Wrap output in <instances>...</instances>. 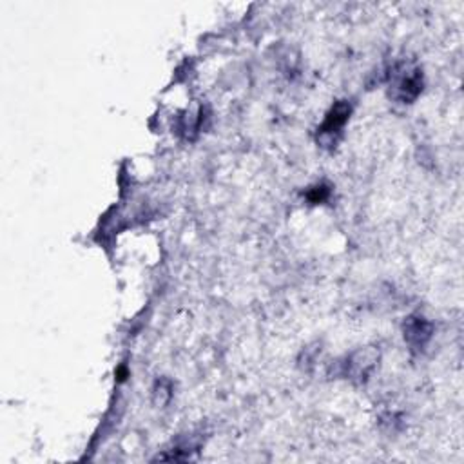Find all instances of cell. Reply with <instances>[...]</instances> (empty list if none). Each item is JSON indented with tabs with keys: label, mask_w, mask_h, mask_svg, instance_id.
<instances>
[{
	"label": "cell",
	"mask_w": 464,
	"mask_h": 464,
	"mask_svg": "<svg viewBox=\"0 0 464 464\" xmlns=\"http://www.w3.org/2000/svg\"><path fill=\"white\" fill-rule=\"evenodd\" d=\"M392 87H394L395 98H399V100L403 102L416 100L417 95H419L423 89L421 73L417 69H410V67H406V69H403L401 73L394 74Z\"/></svg>",
	"instance_id": "6da1fadb"
},
{
	"label": "cell",
	"mask_w": 464,
	"mask_h": 464,
	"mask_svg": "<svg viewBox=\"0 0 464 464\" xmlns=\"http://www.w3.org/2000/svg\"><path fill=\"white\" fill-rule=\"evenodd\" d=\"M348 114H350V105H348L347 102H338L329 113V117H326L322 129H319V135L330 136V138L338 135L339 131L343 129L345 121L348 120Z\"/></svg>",
	"instance_id": "7a4b0ae2"
},
{
	"label": "cell",
	"mask_w": 464,
	"mask_h": 464,
	"mask_svg": "<svg viewBox=\"0 0 464 464\" xmlns=\"http://www.w3.org/2000/svg\"><path fill=\"white\" fill-rule=\"evenodd\" d=\"M430 332H432V329L423 317H410V322L404 329V338L416 347H423L430 339Z\"/></svg>",
	"instance_id": "3957f363"
},
{
	"label": "cell",
	"mask_w": 464,
	"mask_h": 464,
	"mask_svg": "<svg viewBox=\"0 0 464 464\" xmlns=\"http://www.w3.org/2000/svg\"><path fill=\"white\" fill-rule=\"evenodd\" d=\"M330 191L326 187H314L312 191L308 192V200L314 201V204H319V201H325L329 198Z\"/></svg>",
	"instance_id": "277c9868"
}]
</instances>
